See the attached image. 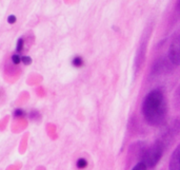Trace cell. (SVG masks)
<instances>
[{"label": "cell", "mask_w": 180, "mask_h": 170, "mask_svg": "<svg viewBox=\"0 0 180 170\" xmlns=\"http://www.w3.org/2000/svg\"><path fill=\"white\" fill-rule=\"evenodd\" d=\"M168 104L166 96L160 89L148 92L142 103V114L145 122L151 126H159L166 120Z\"/></svg>", "instance_id": "cell-1"}, {"label": "cell", "mask_w": 180, "mask_h": 170, "mask_svg": "<svg viewBox=\"0 0 180 170\" xmlns=\"http://www.w3.org/2000/svg\"><path fill=\"white\" fill-rule=\"evenodd\" d=\"M163 153V144L160 141H156L142 153V162L146 168H153L159 163Z\"/></svg>", "instance_id": "cell-2"}, {"label": "cell", "mask_w": 180, "mask_h": 170, "mask_svg": "<svg viewBox=\"0 0 180 170\" xmlns=\"http://www.w3.org/2000/svg\"><path fill=\"white\" fill-rule=\"evenodd\" d=\"M168 60L175 66L180 65V40L179 32H176L173 36L168 52Z\"/></svg>", "instance_id": "cell-3"}, {"label": "cell", "mask_w": 180, "mask_h": 170, "mask_svg": "<svg viewBox=\"0 0 180 170\" xmlns=\"http://www.w3.org/2000/svg\"><path fill=\"white\" fill-rule=\"evenodd\" d=\"M168 170H180V147L177 146L170 158Z\"/></svg>", "instance_id": "cell-4"}, {"label": "cell", "mask_w": 180, "mask_h": 170, "mask_svg": "<svg viewBox=\"0 0 180 170\" xmlns=\"http://www.w3.org/2000/svg\"><path fill=\"white\" fill-rule=\"evenodd\" d=\"M72 64L73 66H75V67H81L82 65H83V59H82V57H80V56H76L75 58L72 60Z\"/></svg>", "instance_id": "cell-5"}, {"label": "cell", "mask_w": 180, "mask_h": 170, "mask_svg": "<svg viewBox=\"0 0 180 170\" xmlns=\"http://www.w3.org/2000/svg\"><path fill=\"white\" fill-rule=\"evenodd\" d=\"M76 165H77V167L79 168V169H84V168L87 166V161L85 160V158H79L78 161H77V163H76Z\"/></svg>", "instance_id": "cell-6"}, {"label": "cell", "mask_w": 180, "mask_h": 170, "mask_svg": "<svg viewBox=\"0 0 180 170\" xmlns=\"http://www.w3.org/2000/svg\"><path fill=\"white\" fill-rule=\"evenodd\" d=\"M148 168L145 167V165L143 164V163H138V164H136L135 166H134V168L132 170H146Z\"/></svg>", "instance_id": "cell-7"}, {"label": "cell", "mask_w": 180, "mask_h": 170, "mask_svg": "<svg viewBox=\"0 0 180 170\" xmlns=\"http://www.w3.org/2000/svg\"><path fill=\"white\" fill-rule=\"evenodd\" d=\"M22 49H23V39L19 38L17 41V48H16V50H17V52H21Z\"/></svg>", "instance_id": "cell-8"}, {"label": "cell", "mask_w": 180, "mask_h": 170, "mask_svg": "<svg viewBox=\"0 0 180 170\" xmlns=\"http://www.w3.org/2000/svg\"><path fill=\"white\" fill-rule=\"evenodd\" d=\"M12 62H14L15 65H18V64H20L21 62V57L20 55H18V54H14L12 56Z\"/></svg>", "instance_id": "cell-9"}, {"label": "cell", "mask_w": 180, "mask_h": 170, "mask_svg": "<svg viewBox=\"0 0 180 170\" xmlns=\"http://www.w3.org/2000/svg\"><path fill=\"white\" fill-rule=\"evenodd\" d=\"M21 62H23L24 65H31L32 64V58L29 56H22L21 57Z\"/></svg>", "instance_id": "cell-10"}, {"label": "cell", "mask_w": 180, "mask_h": 170, "mask_svg": "<svg viewBox=\"0 0 180 170\" xmlns=\"http://www.w3.org/2000/svg\"><path fill=\"white\" fill-rule=\"evenodd\" d=\"M8 22H9V23H15V22H16V16H15V15H11V16H9V18H8Z\"/></svg>", "instance_id": "cell-11"}, {"label": "cell", "mask_w": 180, "mask_h": 170, "mask_svg": "<svg viewBox=\"0 0 180 170\" xmlns=\"http://www.w3.org/2000/svg\"><path fill=\"white\" fill-rule=\"evenodd\" d=\"M14 115L15 116H21V115H23V110H21V109H17V110H15Z\"/></svg>", "instance_id": "cell-12"}]
</instances>
